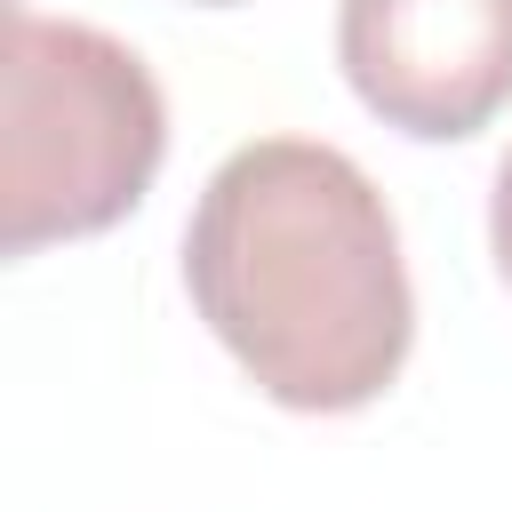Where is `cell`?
<instances>
[{
	"label": "cell",
	"instance_id": "obj_1",
	"mask_svg": "<svg viewBox=\"0 0 512 512\" xmlns=\"http://www.w3.org/2000/svg\"><path fill=\"white\" fill-rule=\"evenodd\" d=\"M184 288L256 392L296 416L368 408L416 344L392 208L352 152L312 136L216 160L184 224Z\"/></svg>",
	"mask_w": 512,
	"mask_h": 512
},
{
	"label": "cell",
	"instance_id": "obj_2",
	"mask_svg": "<svg viewBox=\"0 0 512 512\" xmlns=\"http://www.w3.org/2000/svg\"><path fill=\"white\" fill-rule=\"evenodd\" d=\"M168 152V104L144 56L80 16L16 8L0 64V248L88 240L120 224Z\"/></svg>",
	"mask_w": 512,
	"mask_h": 512
},
{
	"label": "cell",
	"instance_id": "obj_3",
	"mask_svg": "<svg viewBox=\"0 0 512 512\" xmlns=\"http://www.w3.org/2000/svg\"><path fill=\"white\" fill-rule=\"evenodd\" d=\"M336 64L384 128L480 136L512 104V0H336Z\"/></svg>",
	"mask_w": 512,
	"mask_h": 512
},
{
	"label": "cell",
	"instance_id": "obj_4",
	"mask_svg": "<svg viewBox=\"0 0 512 512\" xmlns=\"http://www.w3.org/2000/svg\"><path fill=\"white\" fill-rule=\"evenodd\" d=\"M488 248H496V272L512 280V144H504L496 184H488Z\"/></svg>",
	"mask_w": 512,
	"mask_h": 512
},
{
	"label": "cell",
	"instance_id": "obj_5",
	"mask_svg": "<svg viewBox=\"0 0 512 512\" xmlns=\"http://www.w3.org/2000/svg\"><path fill=\"white\" fill-rule=\"evenodd\" d=\"M208 8H224V0H208Z\"/></svg>",
	"mask_w": 512,
	"mask_h": 512
}]
</instances>
